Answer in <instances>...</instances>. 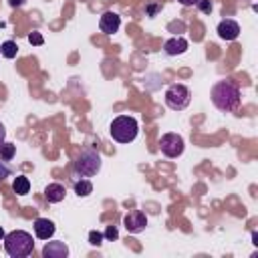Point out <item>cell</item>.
Instances as JSON below:
<instances>
[{"mask_svg":"<svg viewBox=\"0 0 258 258\" xmlns=\"http://www.w3.org/2000/svg\"><path fill=\"white\" fill-rule=\"evenodd\" d=\"M137 131H139L137 121H135L133 117H129V115H119V117H115L113 123H111V127H109L111 137H113L115 141H119V143H131V141L137 137Z\"/></svg>","mask_w":258,"mask_h":258,"instance_id":"obj_3","label":"cell"},{"mask_svg":"<svg viewBox=\"0 0 258 258\" xmlns=\"http://www.w3.org/2000/svg\"><path fill=\"white\" fill-rule=\"evenodd\" d=\"M42 256L44 258H67L69 256V248L64 242H46L42 248Z\"/></svg>","mask_w":258,"mask_h":258,"instance_id":"obj_11","label":"cell"},{"mask_svg":"<svg viewBox=\"0 0 258 258\" xmlns=\"http://www.w3.org/2000/svg\"><path fill=\"white\" fill-rule=\"evenodd\" d=\"M163 50H165V54H169V56H175V54H183V52L187 50V40H185L183 36H173V38L165 40V44H163Z\"/></svg>","mask_w":258,"mask_h":258,"instance_id":"obj_12","label":"cell"},{"mask_svg":"<svg viewBox=\"0 0 258 258\" xmlns=\"http://www.w3.org/2000/svg\"><path fill=\"white\" fill-rule=\"evenodd\" d=\"M14 151H16V147H14L12 143H4V145L0 147V159L10 161V159L14 157Z\"/></svg>","mask_w":258,"mask_h":258,"instance_id":"obj_17","label":"cell"},{"mask_svg":"<svg viewBox=\"0 0 258 258\" xmlns=\"http://www.w3.org/2000/svg\"><path fill=\"white\" fill-rule=\"evenodd\" d=\"M101 169V155L95 149H83L81 155L75 159V171L81 177L97 175Z\"/></svg>","mask_w":258,"mask_h":258,"instance_id":"obj_4","label":"cell"},{"mask_svg":"<svg viewBox=\"0 0 258 258\" xmlns=\"http://www.w3.org/2000/svg\"><path fill=\"white\" fill-rule=\"evenodd\" d=\"M212 103L216 109L224 111V113H230V111H236L238 105H240V87L232 81V79H224V81H218L214 87H212Z\"/></svg>","mask_w":258,"mask_h":258,"instance_id":"obj_1","label":"cell"},{"mask_svg":"<svg viewBox=\"0 0 258 258\" xmlns=\"http://www.w3.org/2000/svg\"><path fill=\"white\" fill-rule=\"evenodd\" d=\"M4 236H6V234H4V230L0 228V240H4Z\"/></svg>","mask_w":258,"mask_h":258,"instance_id":"obj_28","label":"cell"},{"mask_svg":"<svg viewBox=\"0 0 258 258\" xmlns=\"http://www.w3.org/2000/svg\"><path fill=\"white\" fill-rule=\"evenodd\" d=\"M28 42L34 44V46H40V44L44 42V38H42L40 32H30V34H28Z\"/></svg>","mask_w":258,"mask_h":258,"instance_id":"obj_20","label":"cell"},{"mask_svg":"<svg viewBox=\"0 0 258 258\" xmlns=\"http://www.w3.org/2000/svg\"><path fill=\"white\" fill-rule=\"evenodd\" d=\"M54 222H50L48 218H36L34 220V236L38 238V240H48V238H52V234H54Z\"/></svg>","mask_w":258,"mask_h":258,"instance_id":"obj_10","label":"cell"},{"mask_svg":"<svg viewBox=\"0 0 258 258\" xmlns=\"http://www.w3.org/2000/svg\"><path fill=\"white\" fill-rule=\"evenodd\" d=\"M4 139H6V129H4V125L0 123V147L4 145Z\"/></svg>","mask_w":258,"mask_h":258,"instance_id":"obj_24","label":"cell"},{"mask_svg":"<svg viewBox=\"0 0 258 258\" xmlns=\"http://www.w3.org/2000/svg\"><path fill=\"white\" fill-rule=\"evenodd\" d=\"M157 10H159V6H157V4H155V6H149V8H147V14H149V16H153Z\"/></svg>","mask_w":258,"mask_h":258,"instance_id":"obj_26","label":"cell"},{"mask_svg":"<svg viewBox=\"0 0 258 258\" xmlns=\"http://www.w3.org/2000/svg\"><path fill=\"white\" fill-rule=\"evenodd\" d=\"M64 194H67V189H64V185H60V183H48L46 189H44V198H46L50 204L62 202V200H64Z\"/></svg>","mask_w":258,"mask_h":258,"instance_id":"obj_13","label":"cell"},{"mask_svg":"<svg viewBox=\"0 0 258 258\" xmlns=\"http://www.w3.org/2000/svg\"><path fill=\"white\" fill-rule=\"evenodd\" d=\"M183 137L177 133H165L159 139V149L165 157H179L183 153Z\"/></svg>","mask_w":258,"mask_h":258,"instance_id":"obj_6","label":"cell"},{"mask_svg":"<svg viewBox=\"0 0 258 258\" xmlns=\"http://www.w3.org/2000/svg\"><path fill=\"white\" fill-rule=\"evenodd\" d=\"M12 175V167L4 161V159H0V179H6V177H10Z\"/></svg>","mask_w":258,"mask_h":258,"instance_id":"obj_19","label":"cell"},{"mask_svg":"<svg viewBox=\"0 0 258 258\" xmlns=\"http://www.w3.org/2000/svg\"><path fill=\"white\" fill-rule=\"evenodd\" d=\"M10 2V6H22L24 4V0H8Z\"/></svg>","mask_w":258,"mask_h":258,"instance_id":"obj_27","label":"cell"},{"mask_svg":"<svg viewBox=\"0 0 258 258\" xmlns=\"http://www.w3.org/2000/svg\"><path fill=\"white\" fill-rule=\"evenodd\" d=\"M12 189H14L16 196H26L28 189H30V181H28V177H26V175H16L14 181H12Z\"/></svg>","mask_w":258,"mask_h":258,"instance_id":"obj_14","label":"cell"},{"mask_svg":"<svg viewBox=\"0 0 258 258\" xmlns=\"http://www.w3.org/2000/svg\"><path fill=\"white\" fill-rule=\"evenodd\" d=\"M105 238H107V240H117V238H119L117 228H115V226H107V230H105Z\"/></svg>","mask_w":258,"mask_h":258,"instance_id":"obj_22","label":"cell"},{"mask_svg":"<svg viewBox=\"0 0 258 258\" xmlns=\"http://www.w3.org/2000/svg\"><path fill=\"white\" fill-rule=\"evenodd\" d=\"M191 101V91L181 85V83H173L167 87L165 91V105L173 111H183Z\"/></svg>","mask_w":258,"mask_h":258,"instance_id":"obj_5","label":"cell"},{"mask_svg":"<svg viewBox=\"0 0 258 258\" xmlns=\"http://www.w3.org/2000/svg\"><path fill=\"white\" fill-rule=\"evenodd\" d=\"M169 30H177V34H181V32H185V24L181 22V20H173V22H169V26H167Z\"/></svg>","mask_w":258,"mask_h":258,"instance_id":"obj_21","label":"cell"},{"mask_svg":"<svg viewBox=\"0 0 258 258\" xmlns=\"http://www.w3.org/2000/svg\"><path fill=\"white\" fill-rule=\"evenodd\" d=\"M123 226H125V230H127L129 234H139L141 230H145V226H147V218H145L143 212L135 210V212L125 214V218H123Z\"/></svg>","mask_w":258,"mask_h":258,"instance_id":"obj_7","label":"cell"},{"mask_svg":"<svg viewBox=\"0 0 258 258\" xmlns=\"http://www.w3.org/2000/svg\"><path fill=\"white\" fill-rule=\"evenodd\" d=\"M89 244H91V246H101V244H103V234L97 232V230L89 232Z\"/></svg>","mask_w":258,"mask_h":258,"instance_id":"obj_18","label":"cell"},{"mask_svg":"<svg viewBox=\"0 0 258 258\" xmlns=\"http://www.w3.org/2000/svg\"><path fill=\"white\" fill-rule=\"evenodd\" d=\"M119 26H121V16H119L117 12H113V10L105 12V14L101 16V20H99V28H101V32H105V34H115V32L119 30Z\"/></svg>","mask_w":258,"mask_h":258,"instance_id":"obj_8","label":"cell"},{"mask_svg":"<svg viewBox=\"0 0 258 258\" xmlns=\"http://www.w3.org/2000/svg\"><path fill=\"white\" fill-rule=\"evenodd\" d=\"M16 52H18V46H16L14 40H6V42L0 44V54H2L4 58H14Z\"/></svg>","mask_w":258,"mask_h":258,"instance_id":"obj_15","label":"cell"},{"mask_svg":"<svg viewBox=\"0 0 258 258\" xmlns=\"http://www.w3.org/2000/svg\"><path fill=\"white\" fill-rule=\"evenodd\" d=\"M4 250L10 258H26L34 250V240L24 230H14L4 236Z\"/></svg>","mask_w":258,"mask_h":258,"instance_id":"obj_2","label":"cell"},{"mask_svg":"<svg viewBox=\"0 0 258 258\" xmlns=\"http://www.w3.org/2000/svg\"><path fill=\"white\" fill-rule=\"evenodd\" d=\"M179 4H183V6H194V4H198L200 0H177Z\"/></svg>","mask_w":258,"mask_h":258,"instance_id":"obj_25","label":"cell"},{"mask_svg":"<svg viewBox=\"0 0 258 258\" xmlns=\"http://www.w3.org/2000/svg\"><path fill=\"white\" fill-rule=\"evenodd\" d=\"M218 34L224 40H236L238 34H240V24L236 20H232V18H226V20H222L218 24Z\"/></svg>","mask_w":258,"mask_h":258,"instance_id":"obj_9","label":"cell"},{"mask_svg":"<svg viewBox=\"0 0 258 258\" xmlns=\"http://www.w3.org/2000/svg\"><path fill=\"white\" fill-rule=\"evenodd\" d=\"M91 191H93V183H91L89 179H81V181L75 183V194H77L79 198H87Z\"/></svg>","mask_w":258,"mask_h":258,"instance_id":"obj_16","label":"cell"},{"mask_svg":"<svg viewBox=\"0 0 258 258\" xmlns=\"http://www.w3.org/2000/svg\"><path fill=\"white\" fill-rule=\"evenodd\" d=\"M198 6H200V10H202V12H206V14H208V12H212V2H210V0H200V2H198Z\"/></svg>","mask_w":258,"mask_h":258,"instance_id":"obj_23","label":"cell"}]
</instances>
